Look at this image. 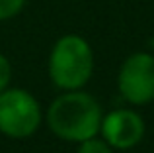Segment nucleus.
Listing matches in <instances>:
<instances>
[{"label":"nucleus","instance_id":"obj_1","mask_svg":"<svg viewBox=\"0 0 154 153\" xmlns=\"http://www.w3.org/2000/svg\"><path fill=\"white\" fill-rule=\"evenodd\" d=\"M102 106L92 94L78 90H63L47 110V126L59 139L72 143L86 142L100 134Z\"/></svg>","mask_w":154,"mask_h":153},{"label":"nucleus","instance_id":"obj_2","mask_svg":"<svg viewBox=\"0 0 154 153\" xmlns=\"http://www.w3.org/2000/svg\"><path fill=\"white\" fill-rule=\"evenodd\" d=\"M49 79L60 90H78L94 73L92 45L78 34H64L55 41L47 63Z\"/></svg>","mask_w":154,"mask_h":153},{"label":"nucleus","instance_id":"obj_3","mask_svg":"<svg viewBox=\"0 0 154 153\" xmlns=\"http://www.w3.org/2000/svg\"><path fill=\"white\" fill-rule=\"evenodd\" d=\"M41 106L31 92L8 86L0 92V134L12 139H26L41 126Z\"/></svg>","mask_w":154,"mask_h":153},{"label":"nucleus","instance_id":"obj_4","mask_svg":"<svg viewBox=\"0 0 154 153\" xmlns=\"http://www.w3.org/2000/svg\"><path fill=\"white\" fill-rule=\"evenodd\" d=\"M117 88L129 104L144 106L154 100V55L148 51L131 53L117 75Z\"/></svg>","mask_w":154,"mask_h":153},{"label":"nucleus","instance_id":"obj_5","mask_svg":"<svg viewBox=\"0 0 154 153\" xmlns=\"http://www.w3.org/2000/svg\"><path fill=\"white\" fill-rule=\"evenodd\" d=\"M100 134L113 149H133L144 138V122L139 112L119 108L107 112L102 118Z\"/></svg>","mask_w":154,"mask_h":153},{"label":"nucleus","instance_id":"obj_6","mask_svg":"<svg viewBox=\"0 0 154 153\" xmlns=\"http://www.w3.org/2000/svg\"><path fill=\"white\" fill-rule=\"evenodd\" d=\"M76 153H113V147L109 145L107 142L102 138H90L86 142H80L78 143V151Z\"/></svg>","mask_w":154,"mask_h":153},{"label":"nucleus","instance_id":"obj_7","mask_svg":"<svg viewBox=\"0 0 154 153\" xmlns=\"http://www.w3.org/2000/svg\"><path fill=\"white\" fill-rule=\"evenodd\" d=\"M27 0H0V22L12 20L23 10Z\"/></svg>","mask_w":154,"mask_h":153},{"label":"nucleus","instance_id":"obj_8","mask_svg":"<svg viewBox=\"0 0 154 153\" xmlns=\"http://www.w3.org/2000/svg\"><path fill=\"white\" fill-rule=\"evenodd\" d=\"M10 80H12V63L6 55L0 53V92L10 86Z\"/></svg>","mask_w":154,"mask_h":153}]
</instances>
